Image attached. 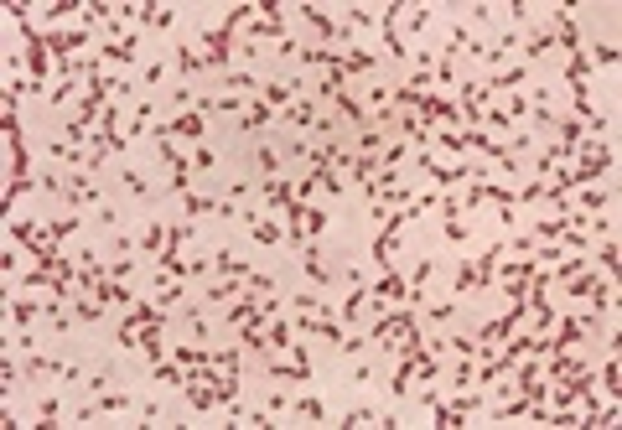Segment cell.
<instances>
[{
    "mask_svg": "<svg viewBox=\"0 0 622 430\" xmlns=\"http://www.w3.org/2000/svg\"><path fill=\"white\" fill-rule=\"evenodd\" d=\"M156 130H161V135H171V140L182 135L187 145H203V114H198V109H182L171 125H156Z\"/></svg>",
    "mask_w": 622,
    "mask_h": 430,
    "instance_id": "cell-3",
    "label": "cell"
},
{
    "mask_svg": "<svg viewBox=\"0 0 622 430\" xmlns=\"http://www.w3.org/2000/svg\"><path fill=\"white\" fill-rule=\"evenodd\" d=\"M228 42H234V26H213V31H203V47H208V52H203V62H208V68H228Z\"/></svg>",
    "mask_w": 622,
    "mask_h": 430,
    "instance_id": "cell-1",
    "label": "cell"
},
{
    "mask_svg": "<svg viewBox=\"0 0 622 430\" xmlns=\"http://www.w3.org/2000/svg\"><path fill=\"white\" fill-rule=\"evenodd\" d=\"M301 270L311 275V285H327V280H332V270L322 264V249H317V244H306V249H301Z\"/></svg>",
    "mask_w": 622,
    "mask_h": 430,
    "instance_id": "cell-5",
    "label": "cell"
},
{
    "mask_svg": "<svg viewBox=\"0 0 622 430\" xmlns=\"http://www.w3.org/2000/svg\"><path fill=\"white\" fill-rule=\"evenodd\" d=\"M259 171H265V176H281V156H275L270 145H259Z\"/></svg>",
    "mask_w": 622,
    "mask_h": 430,
    "instance_id": "cell-22",
    "label": "cell"
},
{
    "mask_svg": "<svg viewBox=\"0 0 622 430\" xmlns=\"http://www.w3.org/2000/svg\"><path fill=\"white\" fill-rule=\"evenodd\" d=\"M425 21H431V6H410V31H420Z\"/></svg>",
    "mask_w": 622,
    "mask_h": 430,
    "instance_id": "cell-30",
    "label": "cell"
},
{
    "mask_svg": "<svg viewBox=\"0 0 622 430\" xmlns=\"http://www.w3.org/2000/svg\"><path fill=\"white\" fill-rule=\"evenodd\" d=\"M586 327H592V317H565L560 322V337H550V353H570V347L586 337Z\"/></svg>",
    "mask_w": 622,
    "mask_h": 430,
    "instance_id": "cell-4",
    "label": "cell"
},
{
    "mask_svg": "<svg viewBox=\"0 0 622 430\" xmlns=\"http://www.w3.org/2000/svg\"><path fill=\"white\" fill-rule=\"evenodd\" d=\"M617 378H622V368H617V353H612V358H607V368H601V389H607L612 400H617Z\"/></svg>",
    "mask_w": 622,
    "mask_h": 430,
    "instance_id": "cell-20",
    "label": "cell"
},
{
    "mask_svg": "<svg viewBox=\"0 0 622 430\" xmlns=\"http://www.w3.org/2000/svg\"><path fill=\"white\" fill-rule=\"evenodd\" d=\"M249 228H254V239H259V244H275V239H281V223H270L265 213H259V218H254Z\"/></svg>",
    "mask_w": 622,
    "mask_h": 430,
    "instance_id": "cell-17",
    "label": "cell"
},
{
    "mask_svg": "<svg viewBox=\"0 0 622 430\" xmlns=\"http://www.w3.org/2000/svg\"><path fill=\"white\" fill-rule=\"evenodd\" d=\"M285 125L290 130H317V109H311V98H296V104L285 109Z\"/></svg>",
    "mask_w": 622,
    "mask_h": 430,
    "instance_id": "cell-6",
    "label": "cell"
},
{
    "mask_svg": "<svg viewBox=\"0 0 622 430\" xmlns=\"http://www.w3.org/2000/svg\"><path fill=\"white\" fill-rule=\"evenodd\" d=\"M601 208H607V192H596V187H586V192H581V203H576V213H592V218H596Z\"/></svg>",
    "mask_w": 622,
    "mask_h": 430,
    "instance_id": "cell-13",
    "label": "cell"
},
{
    "mask_svg": "<svg viewBox=\"0 0 622 430\" xmlns=\"http://www.w3.org/2000/svg\"><path fill=\"white\" fill-rule=\"evenodd\" d=\"M89 42V26H73V31H47V52H52L57 57V68H68V52H73V47H84Z\"/></svg>",
    "mask_w": 622,
    "mask_h": 430,
    "instance_id": "cell-2",
    "label": "cell"
},
{
    "mask_svg": "<svg viewBox=\"0 0 622 430\" xmlns=\"http://www.w3.org/2000/svg\"><path fill=\"white\" fill-rule=\"evenodd\" d=\"M37 311H42L37 301H11V322H16V327H31V317H37Z\"/></svg>",
    "mask_w": 622,
    "mask_h": 430,
    "instance_id": "cell-18",
    "label": "cell"
},
{
    "mask_svg": "<svg viewBox=\"0 0 622 430\" xmlns=\"http://www.w3.org/2000/svg\"><path fill=\"white\" fill-rule=\"evenodd\" d=\"M400 135H405V145H425V140H431V135H425V120H420V114H400Z\"/></svg>",
    "mask_w": 622,
    "mask_h": 430,
    "instance_id": "cell-7",
    "label": "cell"
},
{
    "mask_svg": "<svg viewBox=\"0 0 622 430\" xmlns=\"http://www.w3.org/2000/svg\"><path fill=\"white\" fill-rule=\"evenodd\" d=\"M125 192H135V197H145V176H140V171H125Z\"/></svg>",
    "mask_w": 622,
    "mask_h": 430,
    "instance_id": "cell-28",
    "label": "cell"
},
{
    "mask_svg": "<svg viewBox=\"0 0 622 430\" xmlns=\"http://www.w3.org/2000/svg\"><path fill=\"white\" fill-rule=\"evenodd\" d=\"M265 120H270V104L265 98H249V109H244V135H254V130H265Z\"/></svg>",
    "mask_w": 622,
    "mask_h": 430,
    "instance_id": "cell-8",
    "label": "cell"
},
{
    "mask_svg": "<svg viewBox=\"0 0 622 430\" xmlns=\"http://www.w3.org/2000/svg\"><path fill=\"white\" fill-rule=\"evenodd\" d=\"M57 415H62V400H57V394H47V400L37 404V420H42V425H52Z\"/></svg>",
    "mask_w": 622,
    "mask_h": 430,
    "instance_id": "cell-19",
    "label": "cell"
},
{
    "mask_svg": "<svg viewBox=\"0 0 622 430\" xmlns=\"http://www.w3.org/2000/svg\"><path fill=\"white\" fill-rule=\"evenodd\" d=\"M47 234H52V239H68V234H78V218H52V223H47Z\"/></svg>",
    "mask_w": 622,
    "mask_h": 430,
    "instance_id": "cell-24",
    "label": "cell"
},
{
    "mask_svg": "<svg viewBox=\"0 0 622 430\" xmlns=\"http://www.w3.org/2000/svg\"><path fill=\"white\" fill-rule=\"evenodd\" d=\"M296 415H306V420H317V425H322V420H327V404L317 400V394H306V400H296Z\"/></svg>",
    "mask_w": 622,
    "mask_h": 430,
    "instance_id": "cell-15",
    "label": "cell"
},
{
    "mask_svg": "<svg viewBox=\"0 0 622 430\" xmlns=\"http://www.w3.org/2000/svg\"><path fill=\"white\" fill-rule=\"evenodd\" d=\"M290 342H296V337H290V327H285L281 317H270V342H265V347H285V353H290Z\"/></svg>",
    "mask_w": 622,
    "mask_h": 430,
    "instance_id": "cell-16",
    "label": "cell"
},
{
    "mask_svg": "<svg viewBox=\"0 0 622 430\" xmlns=\"http://www.w3.org/2000/svg\"><path fill=\"white\" fill-rule=\"evenodd\" d=\"M524 78H529V68H524V62H519V68H503L498 78H487V84H482V89H487V94H493V89H519V84H524Z\"/></svg>",
    "mask_w": 622,
    "mask_h": 430,
    "instance_id": "cell-10",
    "label": "cell"
},
{
    "mask_svg": "<svg viewBox=\"0 0 622 430\" xmlns=\"http://www.w3.org/2000/svg\"><path fill=\"white\" fill-rule=\"evenodd\" d=\"M596 285H601V275H586V270H581V275H570V290H565V295H570V301H586Z\"/></svg>",
    "mask_w": 622,
    "mask_h": 430,
    "instance_id": "cell-11",
    "label": "cell"
},
{
    "mask_svg": "<svg viewBox=\"0 0 622 430\" xmlns=\"http://www.w3.org/2000/svg\"><path fill=\"white\" fill-rule=\"evenodd\" d=\"M176 68H182V73H203L208 62H203L198 52H187V47H176Z\"/></svg>",
    "mask_w": 622,
    "mask_h": 430,
    "instance_id": "cell-21",
    "label": "cell"
},
{
    "mask_svg": "<svg viewBox=\"0 0 622 430\" xmlns=\"http://www.w3.org/2000/svg\"><path fill=\"white\" fill-rule=\"evenodd\" d=\"M84 384H89L94 394H104L109 384H120V373H114V368H109V363H104V368H94V373H84Z\"/></svg>",
    "mask_w": 622,
    "mask_h": 430,
    "instance_id": "cell-12",
    "label": "cell"
},
{
    "mask_svg": "<svg viewBox=\"0 0 622 430\" xmlns=\"http://www.w3.org/2000/svg\"><path fill=\"white\" fill-rule=\"evenodd\" d=\"M161 78H166V62H145V84H151V89H156V84H161Z\"/></svg>",
    "mask_w": 622,
    "mask_h": 430,
    "instance_id": "cell-29",
    "label": "cell"
},
{
    "mask_svg": "<svg viewBox=\"0 0 622 430\" xmlns=\"http://www.w3.org/2000/svg\"><path fill=\"white\" fill-rule=\"evenodd\" d=\"M592 62H601V68H617V47H612V42H596Z\"/></svg>",
    "mask_w": 622,
    "mask_h": 430,
    "instance_id": "cell-23",
    "label": "cell"
},
{
    "mask_svg": "<svg viewBox=\"0 0 622 430\" xmlns=\"http://www.w3.org/2000/svg\"><path fill=\"white\" fill-rule=\"evenodd\" d=\"M130 270H135V259H114V264H109V280H125Z\"/></svg>",
    "mask_w": 622,
    "mask_h": 430,
    "instance_id": "cell-32",
    "label": "cell"
},
{
    "mask_svg": "<svg viewBox=\"0 0 622 430\" xmlns=\"http://www.w3.org/2000/svg\"><path fill=\"white\" fill-rule=\"evenodd\" d=\"M550 42H555L550 31H534V37H529V57H545V52H550Z\"/></svg>",
    "mask_w": 622,
    "mask_h": 430,
    "instance_id": "cell-25",
    "label": "cell"
},
{
    "mask_svg": "<svg viewBox=\"0 0 622 430\" xmlns=\"http://www.w3.org/2000/svg\"><path fill=\"white\" fill-rule=\"evenodd\" d=\"M306 223H311V234H322V228H327V213H322V208H306Z\"/></svg>",
    "mask_w": 622,
    "mask_h": 430,
    "instance_id": "cell-31",
    "label": "cell"
},
{
    "mask_svg": "<svg viewBox=\"0 0 622 430\" xmlns=\"http://www.w3.org/2000/svg\"><path fill=\"white\" fill-rule=\"evenodd\" d=\"M601 270H607V275H617V239H607V244H601Z\"/></svg>",
    "mask_w": 622,
    "mask_h": 430,
    "instance_id": "cell-26",
    "label": "cell"
},
{
    "mask_svg": "<svg viewBox=\"0 0 622 430\" xmlns=\"http://www.w3.org/2000/svg\"><path fill=\"white\" fill-rule=\"evenodd\" d=\"M441 228H446V239H451V244H462V239H467V223H462V218H446Z\"/></svg>",
    "mask_w": 622,
    "mask_h": 430,
    "instance_id": "cell-27",
    "label": "cell"
},
{
    "mask_svg": "<svg viewBox=\"0 0 622 430\" xmlns=\"http://www.w3.org/2000/svg\"><path fill=\"white\" fill-rule=\"evenodd\" d=\"M140 254H156V249H166V228H161V218H151L145 223V234H140V244H135Z\"/></svg>",
    "mask_w": 622,
    "mask_h": 430,
    "instance_id": "cell-9",
    "label": "cell"
},
{
    "mask_svg": "<svg viewBox=\"0 0 622 430\" xmlns=\"http://www.w3.org/2000/svg\"><path fill=\"white\" fill-rule=\"evenodd\" d=\"M228 89H234V94H259V78L244 73V68H234V73H228Z\"/></svg>",
    "mask_w": 622,
    "mask_h": 430,
    "instance_id": "cell-14",
    "label": "cell"
}]
</instances>
